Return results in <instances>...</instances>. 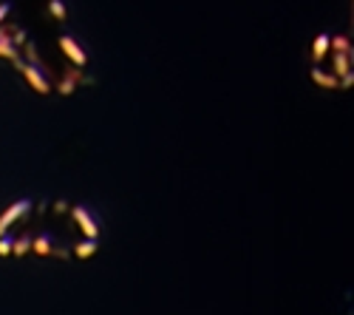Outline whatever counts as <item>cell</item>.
I'll return each mask as SVG.
<instances>
[{"label": "cell", "mask_w": 354, "mask_h": 315, "mask_svg": "<svg viewBox=\"0 0 354 315\" xmlns=\"http://www.w3.org/2000/svg\"><path fill=\"white\" fill-rule=\"evenodd\" d=\"M48 15L54 17V20H66L68 17V12H66V3H63V0H48Z\"/></svg>", "instance_id": "13"}, {"label": "cell", "mask_w": 354, "mask_h": 315, "mask_svg": "<svg viewBox=\"0 0 354 315\" xmlns=\"http://www.w3.org/2000/svg\"><path fill=\"white\" fill-rule=\"evenodd\" d=\"M332 71H335L337 77L354 71V66H351V54H348V51H332Z\"/></svg>", "instance_id": "9"}, {"label": "cell", "mask_w": 354, "mask_h": 315, "mask_svg": "<svg viewBox=\"0 0 354 315\" xmlns=\"http://www.w3.org/2000/svg\"><path fill=\"white\" fill-rule=\"evenodd\" d=\"M340 89H354V71H348V74L340 77Z\"/></svg>", "instance_id": "17"}, {"label": "cell", "mask_w": 354, "mask_h": 315, "mask_svg": "<svg viewBox=\"0 0 354 315\" xmlns=\"http://www.w3.org/2000/svg\"><path fill=\"white\" fill-rule=\"evenodd\" d=\"M348 54H351V66H354V46H351V51H348Z\"/></svg>", "instance_id": "21"}, {"label": "cell", "mask_w": 354, "mask_h": 315, "mask_svg": "<svg viewBox=\"0 0 354 315\" xmlns=\"http://www.w3.org/2000/svg\"><path fill=\"white\" fill-rule=\"evenodd\" d=\"M351 37L346 35H332V51H351Z\"/></svg>", "instance_id": "15"}, {"label": "cell", "mask_w": 354, "mask_h": 315, "mask_svg": "<svg viewBox=\"0 0 354 315\" xmlns=\"http://www.w3.org/2000/svg\"><path fill=\"white\" fill-rule=\"evenodd\" d=\"M97 247H100V242H97V239L82 236V242H77V244H74V255H77V259H91V255L97 253Z\"/></svg>", "instance_id": "11"}, {"label": "cell", "mask_w": 354, "mask_h": 315, "mask_svg": "<svg viewBox=\"0 0 354 315\" xmlns=\"http://www.w3.org/2000/svg\"><path fill=\"white\" fill-rule=\"evenodd\" d=\"M12 250H15V233H3L0 236V259L12 255Z\"/></svg>", "instance_id": "14"}, {"label": "cell", "mask_w": 354, "mask_h": 315, "mask_svg": "<svg viewBox=\"0 0 354 315\" xmlns=\"http://www.w3.org/2000/svg\"><path fill=\"white\" fill-rule=\"evenodd\" d=\"M54 255H57V259H71V253L66 247H54Z\"/></svg>", "instance_id": "20"}, {"label": "cell", "mask_w": 354, "mask_h": 315, "mask_svg": "<svg viewBox=\"0 0 354 315\" xmlns=\"http://www.w3.org/2000/svg\"><path fill=\"white\" fill-rule=\"evenodd\" d=\"M0 57L9 63L20 60V46L12 40V32H6V28H0Z\"/></svg>", "instance_id": "8"}, {"label": "cell", "mask_w": 354, "mask_h": 315, "mask_svg": "<svg viewBox=\"0 0 354 315\" xmlns=\"http://www.w3.org/2000/svg\"><path fill=\"white\" fill-rule=\"evenodd\" d=\"M309 77H312V82H315V85H320V89H326V91L340 89V77H337L335 71H323L320 66H312Z\"/></svg>", "instance_id": "6"}, {"label": "cell", "mask_w": 354, "mask_h": 315, "mask_svg": "<svg viewBox=\"0 0 354 315\" xmlns=\"http://www.w3.org/2000/svg\"><path fill=\"white\" fill-rule=\"evenodd\" d=\"M9 12H12V3H6V0H3V3H0V23L9 17Z\"/></svg>", "instance_id": "19"}, {"label": "cell", "mask_w": 354, "mask_h": 315, "mask_svg": "<svg viewBox=\"0 0 354 315\" xmlns=\"http://www.w3.org/2000/svg\"><path fill=\"white\" fill-rule=\"evenodd\" d=\"M329 51H332V35L320 32V35L315 37V43H312V63L320 66V63L329 57Z\"/></svg>", "instance_id": "7"}, {"label": "cell", "mask_w": 354, "mask_h": 315, "mask_svg": "<svg viewBox=\"0 0 354 315\" xmlns=\"http://www.w3.org/2000/svg\"><path fill=\"white\" fill-rule=\"evenodd\" d=\"M32 250L37 255H54V239H51V233H37L32 239Z\"/></svg>", "instance_id": "10"}, {"label": "cell", "mask_w": 354, "mask_h": 315, "mask_svg": "<svg viewBox=\"0 0 354 315\" xmlns=\"http://www.w3.org/2000/svg\"><path fill=\"white\" fill-rule=\"evenodd\" d=\"M32 208H35L32 199H17V202H12L3 213H0V236L9 233L15 222H20V219H26L28 213H32Z\"/></svg>", "instance_id": "2"}, {"label": "cell", "mask_w": 354, "mask_h": 315, "mask_svg": "<svg viewBox=\"0 0 354 315\" xmlns=\"http://www.w3.org/2000/svg\"><path fill=\"white\" fill-rule=\"evenodd\" d=\"M71 219H74V224L82 231V236H88V239H100V224L94 222L91 213H88V208L74 205V208H71Z\"/></svg>", "instance_id": "4"}, {"label": "cell", "mask_w": 354, "mask_h": 315, "mask_svg": "<svg viewBox=\"0 0 354 315\" xmlns=\"http://www.w3.org/2000/svg\"><path fill=\"white\" fill-rule=\"evenodd\" d=\"M12 40H15V43H17V46L23 48V46L28 43V35H26V28H17V26H15V32H12Z\"/></svg>", "instance_id": "16"}, {"label": "cell", "mask_w": 354, "mask_h": 315, "mask_svg": "<svg viewBox=\"0 0 354 315\" xmlns=\"http://www.w3.org/2000/svg\"><path fill=\"white\" fill-rule=\"evenodd\" d=\"M54 210H57V213H71V208H68L66 199H60V202H54Z\"/></svg>", "instance_id": "18"}, {"label": "cell", "mask_w": 354, "mask_h": 315, "mask_svg": "<svg viewBox=\"0 0 354 315\" xmlns=\"http://www.w3.org/2000/svg\"><path fill=\"white\" fill-rule=\"evenodd\" d=\"M32 239H35V236H28V233H20V236L15 239V250H12L15 259H23V255L32 250Z\"/></svg>", "instance_id": "12"}, {"label": "cell", "mask_w": 354, "mask_h": 315, "mask_svg": "<svg viewBox=\"0 0 354 315\" xmlns=\"http://www.w3.org/2000/svg\"><path fill=\"white\" fill-rule=\"evenodd\" d=\"M57 43H60V51L68 57V60L74 63V66H80V69H85V63H88V54L82 51V46L71 37V35H60L57 37Z\"/></svg>", "instance_id": "5"}, {"label": "cell", "mask_w": 354, "mask_h": 315, "mask_svg": "<svg viewBox=\"0 0 354 315\" xmlns=\"http://www.w3.org/2000/svg\"><path fill=\"white\" fill-rule=\"evenodd\" d=\"M17 69H20V74L26 77V82L32 85V89L37 91V94H48L51 91V82H48V71H46V66L43 63H23V60H17L15 63Z\"/></svg>", "instance_id": "1"}, {"label": "cell", "mask_w": 354, "mask_h": 315, "mask_svg": "<svg viewBox=\"0 0 354 315\" xmlns=\"http://www.w3.org/2000/svg\"><path fill=\"white\" fill-rule=\"evenodd\" d=\"M91 82L94 80L85 77L80 66H71V69H66L60 74V82H57V94H60V97H71L77 91V85H91Z\"/></svg>", "instance_id": "3"}]
</instances>
